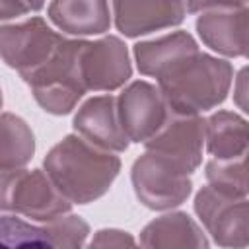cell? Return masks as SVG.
I'll list each match as a JSON object with an SVG mask.
<instances>
[{
  "label": "cell",
  "instance_id": "2",
  "mask_svg": "<svg viewBox=\"0 0 249 249\" xmlns=\"http://www.w3.org/2000/svg\"><path fill=\"white\" fill-rule=\"evenodd\" d=\"M228 60L196 53L158 82L167 107L177 115H198L222 103L231 86Z\"/></svg>",
  "mask_w": 249,
  "mask_h": 249
},
{
  "label": "cell",
  "instance_id": "24",
  "mask_svg": "<svg viewBox=\"0 0 249 249\" xmlns=\"http://www.w3.org/2000/svg\"><path fill=\"white\" fill-rule=\"evenodd\" d=\"M245 76H247V70L243 68V70L239 72V76H237V93H235V95H237V103H239V107H241L243 111H245V107H247V105H245V99H243V97H245Z\"/></svg>",
  "mask_w": 249,
  "mask_h": 249
},
{
  "label": "cell",
  "instance_id": "10",
  "mask_svg": "<svg viewBox=\"0 0 249 249\" xmlns=\"http://www.w3.org/2000/svg\"><path fill=\"white\" fill-rule=\"evenodd\" d=\"M117 113L128 142L144 144L165 123L169 107L156 86L138 80L117 97Z\"/></svg>",
  "mask_w": 249,
  "mask_h": 249
},
{
  "label": "cell",
  "instance_id": "22",
  "mask_svg": "<svg viewBox=\"0 0 249 249\" xmlns=\"http://www.w3.org/2000/svg\"><path fill=\"white\" fill-rule=\"evenodd\" d=\"M88 249H138L134 237L123 230H99Z\"/></svg>",
  "mask_w": 249,
  "mask_h": 249
},
{
  "label": "cell",
  "instance_id": "7",
  "mask_svg": "<svg viewBox=\"0 0 249 249\" xmlns=\"http://www.w3.org/2000/svg\"><path fill=\"white\" fill-rule=\"evenodd\" d=\"M62 39L64 37L53 31L43 18L0 25V56L25 80L53 56Z\"/></svg>",
  "mask_w": 249,
  "mask_h": 249
},
{
  "label": "cell",
  "instance_id": "5",
  "mask_svg": "<svg viewBox=\"0 0 249 249\" xmlns=\"http://www.w3.org/2000/svg\"><path fill=\"white\" fill-rule=\"evenodd\" d=\"M185 10H196V31L206 47L226 56H245L249 45L247 2H198Z\"/></svg>",
  "mask_w": 249,
  "mask_h": 249
},
{
  "label": "cell",
  "instance_id": "25",
  "mask_svg": "<svg viewBox=\"0 0 249 249\" xmlns=\"http://www.w3.org/2000/svg\"><path fill=\"white\" fill-rule=\"evenodd\" d=\"M0 107H2V91H0Z\"/></svg>",
  "mask_w": 249,
  "mask_h": 249
},
{
  "label": "cell",
  "instance_id": "12",
  "mask_svg": "<svg viewBox=\"0 0 249 249\" xmlns=\"http://www.w3.org/2000/svg\"><path fill=\"white\" fill-rule=\"evenodd\" d=\"M74 130L80 138L105 152H123L128 138L117 113V97L97 95L88 99L74 117Z\"/></svg>",
  "mask_w": 249,
  "mask_h": 249
},
{
  "label": "cell",
  "instance_id": "23",
  "mask_svg": "<svg viewBox=\"0 0 249 249\" xmlns=\"http://www.w3.org/2000/svg\"><path fill=\"white\" fill-rule=\"evenodd\" d=\"M41 8H43V4H27V2H6V0H0V19L18 18V16H23L27 12L41 10Z\"/></svg>",
  "mask_w": 249,
  "mask_h": 249
},
{
  "label": "cell",
  "instance_id": "18",
  "mask_svg": "<svg viewBox=\"0 0 249 249\" xmlns=\"http://www.w3.org/2000/svg\"><path fill=\"white\" fill-rule=\"evenodd\" d=\"M35 138L29 124L12 113L0 115V169H19L31 161Z\"/></svg>",
  "mask_w": 249,
  "mask_h": 249
},
{
  "label": "cell",
  "instance_id": "15",
  "mask_svg": "<svg viewBox=\"0 0 249 249\" xmlns=\"http://www.w3.org/2000/svg\"><path fill=\"white\" fill-rule=\"evenodd\" d=\"M138 249H208V239L189 214L171 212L142 230Z\"/></svg>",
  "mask_w": 249,
  "mask_h": 249
},
{
  "label": "cell",
  "instance_id": "11",
  "mask_svg": "<svg viewBox=\"0 0 249 249\" xmlns=\"http://www.w3.org/2000/svg\"><path fill=\"white\" fill-rule=\"evenodd\" d=\"M80 68L86 91H113L132 74L126 45L113 35L97 41H84Z\"/></svg>",
  "mask_w": 249,
  "mask_h": 249
},
{
  "label": "cell",
  "instance_id": "4",
  "mask_svg": "<svg viewBox=\"0 0 249 249\" xmlns=\"http://www.w3.org/2000/svg\"><path fill=\"white\" fill-rule=\"evenodd\" d=\"M68 202L41 169H0V210L51 222L68 214Z\"/></svg>",
  "mask_w": 249,
  "mask_h": 249
},
{
  "label": "cell",
  "instance_id": "13",
  "mask_svg": "<svg viewBox=\"0 0 249 249\" xmlns=\"http://www.w3.org/2000/svg\"><path fill=\"white\" fill-rule=\"evenodd\" d=\"M196 53H200L198 45L187 31H175L134 45V58L138 70L144 76H154L158 82Z\"/></svg>",
  "mask_w": 249,
  "mask_h": 249
},
{
  "label": "cell",
  "instance_id": "21",
  "mask_svg": "<svg viewBox=\"0 0 249 249\" xmlns=\"http://www.w3.org/2000/svg\"><path fill=\"white\" fill-rule=\"evenodd\" d=\"M43 228L54 249H84L86 237L89 233V226L74 214L58 216L47 222Z\"/></svg>",
  "mask_w": 249,
  "mask_h": 249
},
{
  "label": "cell",
  "instance_id": "1",
  "mask_svg": "<svg viewBox=\"0 0 249 249\" xmlns=\"http://www.w3.org/2000/svg\"><path fill=\"white\" fill-rule=\"evenodd\" d=\"M121 171V160L78 134L64 136L45 158V173L68 202L88 204L103 196Z\"/></svg>",
  "mask_w": 249,
  "mask_h": 249
},
{
  "label": "cell",
  "instance_id": "16",
  "mask_svg": "<svg viewBox=\"0 0 249 249\" xmlns=\"http://www.w3.org/2000/svg\"><path fill=\"white\" fill-rule=\"evenodd\" d=\"M247 121L231 111H218L204 121V142L212 160L247 156Z\"/></svg>",
  "mask_w": 249,
  "mask_h": 249
},
{
  "label": "cell",
  "instance_id": "8",
  "mask_svg": "<svg viewBox=\"0 0 249 249\" xmlns=\"http://www.w3.org/2000/svg\"><path fill=\"white\" fill-rule=\"evenodd\" d=\"M195 212L220 247L245 249L247 196H231L206 185L195 196Z\"/></svg>",
  "mask_w": 249,
  "mask_h": 249
},
{
  "label": "cell",
  "instance_id": "6",
  "mask_svg": "<svg viewBox=\"0 0 249 249\" xmlns=\"http://www.w3.org/2000/svg\"><path fill=\"white\" fill-rule=\"evenodd\" d=\"M132 187L138 200L152 210L179 206L191 195V175L169 160L146 150L132 165Z\"/></svg>",
  "mask_w": 249,
  "mask_h": 249
},
{
  "label": "cell",
  "instance_id": "14",
  "mask_svg": "<svg viewBox=\"0 0 249 249\" xmlns=\"http://www.w3.org/2000/svg\"><path fill=\"white\" fill-rule=\"evenodd\" d=\"M115 23L126 37H138L156 29L183 21L185 4L181 2H115Z\"/></svg>",
  "mask_w": 249,
  "mask_h": 249
},
{
  "label": "cell",
  "instance_id": "17",
  "mask_svg": "<svg viewBox=\"0 0 249 249\" xmlns=\"http://www.w3.org/2000/svg\"><path fill=\"white\" fill-rule=\"evenodd\" d=\"M53 23L70 35H97L109 29V4L93 2H53L49 4Z\"/></svg>",
  "mask_w": 249,
  "mask_h": 249
},
{
  "label": "cell",
  "instance_id": "3",
  "mask_svg": "<svg viewBox=\"0 0 249 249\" xmlns=\"http://www.w3.org/2000/svg\"><path fill=\"white\" fill-rule=\"evenodd\" d=\"M82 45L84 41L64 37L53 56L25 78L37 103L53 115L70 113L78 99L86 93L80 68Z\"/></svg>",
  "mask_w": 249,
  "mask_h": 249
},
{
  "label": "cell",
  "instance_id": "9",
  "mask_svg": "<svg viewBox=\"0 0 249 249\" xmlns=\"http://www.w3.org/2000/svg\"><path fill=\"white\" fill-rule=\"evenodd\" d=\"M204 121L198 115H177L169 109L165 123L144 142L146 150L169 160L185 173H193L202 160Z\"/></svg>",
  "mask_w": 249,
  "mask_h": 249
},
{
  "label": "cell",
  "instance_id": "19",
  "mask_svg": "<svg viewBox=\"0 0 249 249\" xmlns=\"http://www.w3.org/2000/svg\"><path fill=\"white\" fill-rule=\"evenodd\" d=\"M0 249H54L45 228L16 216H0Z\"/></svg>",
  "mask_w": 249,
  "mask_h": 249
},
{
  "label": "cell",
  "instance_id": "20",
  "mask_svg": "<svg viewBox=\"0 0 249 249\" xmlns=\"http://www.w3.org/2000/svg\"><path fill=\"white\" fill-rule=\"evenodd\" d=\"M208 185L231 196H247V165L245 156L235 160H210L206 163Z\"/></svg>",
  "mask_w": 249,
  "mask_h": 249
}]
</instances>
